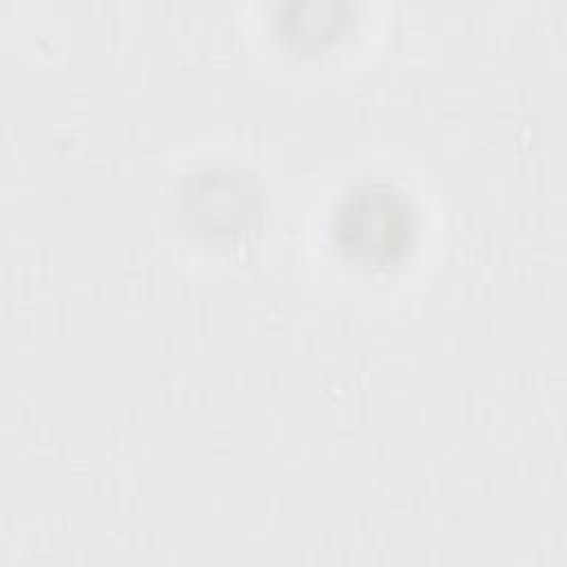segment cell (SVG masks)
<instances>
[{
	"mask_svg": "<svg viewBox=\"0 0 567 567\" xmlns=\"http://www.w3.org/2000/svg\"><path fill=\"white\" fill-rule=\"evenodd\" d=\"M412 210L388 184H363L346 195L334 217V235L346 252L365 264H385L405 250Z\"/></svg>",
	"mask_w": 567,
	"mask_h": 567,
	"instance_id": "cell-1",
	"label": "cell"
},
{
	"mask_svg": "<svg viewBox=\"0 0 567 567\" xmlns=\"http://www.w3.org/2000/svg\"><path fill=\"white\" fill-rule=\"evenodd\" d=\"M186 202L188 213L208 233H233L248 221L257 195L244 175L208 171L193 182Z\"/></svg>",
	"mask_w": 567,
	"mask_h": 567,
	"instance_id": "cell-2",
	"label": "cell"
},
{
	"mask_svg": "<svg viewBox=\"0 0 567 567\" xmlns=\"http://www.w3.org/2000/svg\"><path fill=\"white\" fill-rule=\"evenodd\" d=\"M348 20V4L337 0H292L281 7V29L288 38L317 44L330 40Z\"/></svg>",
	"mask_w": 567,
	"mask_h": 567,
	"instance_id": "cell-3",
	"label": "cell"
}]
</instances>
